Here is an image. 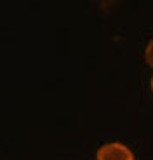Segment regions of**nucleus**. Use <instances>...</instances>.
Segmentation results:
<instances>
[{"label": "nucleus", "mask_w": 153, "mask_h": 160, "mask_svg": "<svg viewBox=\"0 0 153 160\" xmlns=\"http://www.w3.org/2000/svg\"><path fill=\"white\" fill-rule=\"evenodd\" d=\"M145 58H146V63L150 66H153V38L150 40V44L146 45V51H145Z\"/></svg>", "instance_id": "f03ea898"}, {"label": "nucleus", "mask_w": 153, "mask_h": 160, "mask_svg": "<svg viewBox=\"0 0 153 160\" xmlns=\"http://www.w3.org/2000/svg\"><path fill=\"white\" fill-rule=\"evenodd\" d=\"M151 91H153V78H151Z\"/></svg>", "instance_id": "7ed1b4c3"}, {"label": "nucleus", "mask_w": 153, "mask_h": 160, "mask_svg": "<svg viewBox=\"0 0 153 160\" xmlns=\"http://www.w3.org/2000/svg\"><path fill=\"white\" fill-rule=\"evenodd\" d=\"M97 160H134V153L122 143H106L96 153Z\"/></svg>", "instance_id": "f257e3e1"}]
</instances>
